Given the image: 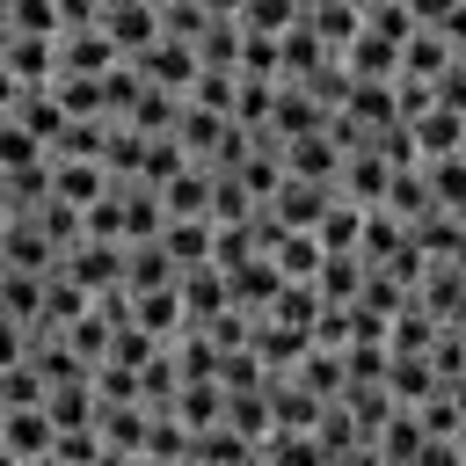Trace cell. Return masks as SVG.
<instances>
[{"label":"cell","instance_id":"42","mask_svg":"<svg viewBox=\"0 0 466 466\" xmlns=\"http://www.w3.org/2000/svg\"><path fill=\"white\" fill-rule=\"evenodd\" d=\"M451 444H459V466H466V430H459V437H451Z\"/></svg>","mask_w":466,"mask_h":466},{"label":"cell","instance_id":"3","mask_svg":"<svg viewBox=\"0 0 466 466\" xmlns=\"http://www.w3.org/2000/svg\"><path fill=\"white\" fill-rule=\"evenodd\" d=\"M328 197H335V182H306V175H284L262 204H269V218L277 226H299V233H313V218L328 211Z\"/></svg>","mask_w":466,"mask_h":466},{"label":"cell","instance_id":"7","mask_svg":"<svg viewBox=\"0 0 466 466\" xmlns=\"http://www.w3.org/2000/svg\"><path fill=\"white\" fill-rule=\"evenodd\" d=\"M277 284H284V269L269 262V255H248L240 269H226V291H233V306L255 320V313H269V299H277Z\"/></svg>","mask_w":466,"mask_h":466},{"label":"cell","instance_id":"40","mask_svg":"<svg viewBox=\"0 0 466 466\" xmlns=\"http://www.w3.org/2000/svg\"><path fill=\"white\" fill-rule=\"evenodd\" d=\"M7 364H22V320L0 313V371H7Z\"/></svg>","mask_w":466,"mask_h":466},{"label":"cell","instance_id":"35","mask_svg":"<svg viewBox=\"0 0 466 466\" xmlns=\"http://www.w3.org/2000/svg\"><path fill=\"white\" fill-rule=\"evenodd\" d=\"M204 22H211V7H204V0H160V36L197 44V36H204Z\"/></svg>","mask_w":466,"mask_h":466},{"label":"cell","instance_id":"2","mask_svg":"<svg viewBox=\"0 0 466 466\" xmlns=\"http://www.w3.org/2000/svg\"><path fill=\"white\" fill-rule=\"evenodd\" d=\"M131 66H138L146 87H167V95H189V80H197V51H189L182 36H153Z\"/></svg>","mask_w":466,"mask_h":466},{"label":"cell","instance_id":"22","mask_svg":"<svg viewBox=\"0 0 466 466\" xmlns=\"http://www.w3.org/2000/svg\"><path fill=\"white\" fill-rule=\"evenodd\" d=\"M160 284H175L167 248H160V240H131V248H124V291H160Z\"/></svg>","mask_w":466,"mask_h":466},{"label":"cell","instance_id":"16","mask_svg":"<svg viewBox=\"0 0 466 466\" xmlns=\"http://www.w3.org/2000/svg\"><path fill=\"white\" fill-rule=\"evenodd\" d=\"M131 320L146 328V335H160V342H175L189 320H182V291L175 284H160V291H131Z\"/></svg>","mask_w":466,"mask_h":466},{"label":"cell","instance_id":"43","mask_svg":"<svg viewBox=\"0 0 466 466\" xmlns=\"http://www.w3.org/2000/svg\"><path fill=\"white\" fill-rule=\"evenodd\" d=\"M459 160H466V131H459Z\"/></svg>","mask_w":466,"mask_h":466},{"label":"cell","instance_id":"12","mask_svg":"<svg viewBox=\"0 0 466 466\" xmlns=\"http://www.w3.org/2000/svg\"><path fill=\"white\" fill-rule=\"evenodd\" d=\"M284 175H306V182H335L342 175V153L328 131H306V138H284Z\"/></svg>","mask_w":466,"mask_h":466},{"label":"cell","instance_id":"32","mask_svg":"<svg viewBox=\"0 0 466 466\" xmlns=\"http://www.w3.org/2000/svg\"><path fill=\"white\" fill-rule=\"evenodd\" d=\"M248 36H284L291 22H299V0H240V15H233Z\"/></svg>","mask_w":466,"mask_h":466},{"label":"cell","instance_id":"9","mask_svg":"<svg viewBox=\"0 0 466 466\" xmlns=\"http://www.w3.org/2000/svg\"><path fill=\"white\" fill-rule=\"evenodd\" d=\"M335 58H342L350 80H393V73H400V44H386V36H371V29H357Z\"/></svg>","mask_w":466,"mask_h":466},{"label":"cell","instance_id":"41","mask_svg":"<svg viewBox=\"0 0 466 466\" xmlns=\"http://www.w3.org/2000/svg\"><path fill=\"white\" fill-rule=\"evenodd\" d=\"M7 44H15V22H7V0H0V58H7Z\"/></svg>","mask_w":466,"mask_h":466},{"label":"cell","instance_id":"36","mask_svg":"<svg viewBox=\"0 0 466 466\" xmlns=\"http://www.w3.org/2000/svg\"><path fill=\"white\" fill-rule=\"evenodd\" d=\"M15 36H58V0H7Z\"/></svg>","mask_w":466,"mask_h":466},{"label":"cell","instance_id":"44","mask_svg":"<svg viewBox=\"0 0 466 466\" xmlns=\"http://www.w3.org/2000/svg\"><path fill=\"white\" fill-rule=\"evenodd\" d=\"M102 7H124V0H102Z\"/></svg>","mask_w":466,"mask_h":466},{"label":"cell","instance_id":"28","mask_svg":"<svg viewBox=\"0 0 466 466\" xmlns=\"http://www.w3.org/2000/svg\"><path fill=\"white\" fill-rule=\"evenodd\" d=\"M269 320H284V328H306L313 335V320H320V291L313 284H277V299H269Z\"/></svg>","mask_w":466,"mask_h":466},{"label":"cell","instance_id":"21","mask_svg":"<svg viewBox=\"0 0 466 466\" xmlns=\"http://www.w3.org/2000/svg\"><path fill=\"white\" fill-rule=\"evenodd\" d=\"M379 211H393L400 226H415V218H430L437 211V197H430V182H422V167H393V182H386V204Z\"/></svg>","mask_w":466,"mask_h":466},{"label":"cell","instance_id":"30","mask_svg":"<svg viewBox=\"0 0 466 466\" xmlns=\"http://www.w3.org/2000/svg\"><path fill=\"white\" fill-rule=\"evenodd\" d=\"M415 167H422L437 211H459V204H466V160H459V153H444V160H415Z\"/></svg>","mask_w":466,"mask_h":466},{"label":"cell","instance_id":"5","mask_svg":"<svg viewBox=\"0 0 466 466\" xmlns=\"http://www.w3.org/2000/svg\"><path fill=\"white\" fill-rule=\"evenodd\" d=\"M51 197L73 204V211H87V204L109 197V167L102 160H51Z\"/></svg>","mask_w":466,"mask_h":466},{"label":"cell","instance_id":"11","mask_svg":"<svg viewBox=\"0 0 466 466\" xmlns=\"http://www.w3.org/2000/svg\"><path fill=\"white\" fill-rule=\"evenodd\" d=\"M459 131H466V116H451L444 102H430L422 116H408V138H415V160H444V153H459Z\"/></svg>","mask_w":466,"mask_h":466},{"label":"cell","instance_id":"34","mask_svg":"<svg viewBox=\"0 0 466 466\" xmlns=\"http://www.w3.org/2000/svg\"><path fill=\"white\" fill-rule=\"evenodd\" d=\"M51 459H58V466H95V459H102V430H95V422L58 430V437H51Z\"/></svg>","mask_w":466,"mask_h":466},{"label":"cell","instance_id":"1","mask_svg":"<svg viewBox=\"0 0 466 466\" xmlns=\"http://www.w3.org/2000/svg\"><path fill=\"white\" fill-rule=\"evenodd\" d=\"M58 277H73V284L95 299V291L124 284V248H116V240H73V248L58 255Z\"/></svg>","mask_w":466,"mask_h":466},{"label":"cell","instance_id":"14","mask_svg":"<svg viewBox=\"0 0 466 466\" xmlns=\"http://www.w3.org/2000/svg\"><path fill=\"white\" fill-rule=\"evenodd\" d=\"M320 393L313 386H299V379H269V430H313L320 422Z\"/></svg>","mask_w":466,"mask_h":466},{"label":"cell","instance_id":"23","mask_svg":"<svg viewBox=\"0 0 466 466\" xmlns=\"http://www.w3.org/2000/svg\"><path fill=\"white\" fill-rule=\"evenodd\" d=\"M44 415H51V430H80V422H95V379L44 386Z\"/></svg>","mask_w":466,"mask_h":466},{"label":"cell","instance_id":"39","mask_svg":"<svg viewBox=\"0 0 466 466\" xmlns=\"http://www.w3.org/2000/svg\"><path fill=\"white\" fill-rule=\"evenodd\" d=\"M66 29H102V0H58V36Z\"/></svg>","mask_w":466,"mask_h":466},{"label":"cell","instance_id":"27","mask_svg":"<svg viewBox=\"0 0 466 466\" xmlns=\"http://www.w3.org/2000/svg\"><path fill=\"white\" fill-rule=\"evenodd\" d=\"M379 451H386V466H408L415 451H422V422H415V408H393L386 422H379V437H371Z\"/></svg>","mask_w":466,"mask_h":466},{"label":"cell","instance_id":"33","mask_svg":"<svg viewBox=\"0 0 466 466\" xmlns=\"http://www.w3.org/2000/svg\"><path fill=\"white\" fill-rule=\"evenodd\" d=\"M36 160H51V153H44V138H29L15 116H0V175H15V167H36Z\"/></svg>","mask_w":466,"mask_h":466},{"label":"cell","instance_id":"18","mask_svg":"<svg viewBox=\"0 0 466 466\" xmlns=\"http://www.w3.org/2000/svg\"><path fill=\"white\" fill-rule=\"evenodd\" d=\"M160 248H167L175 277L197 269V262H211V218H167V226H160Z\"/></svg>","mask_w":466,"mask_h":466},{"label":"cell","instance_id":"8","mask_svg":"<svg viewBox=\"0 0 466 466\" xmlns=\"http://www.w3.org/2000/svg\"><path fill=\"white\" fill-rule=\"evenodd\" d=\"M109 66H124L109 29H66L58 36V73H109Z\"/></svg>","mask_w":466,"mask_h":466},{"label":"cell","instance_id":"37","mask_svg":"<svg viewBox=\"0 0 466 466\" xmlns=\"http://www.w3.org/2000/svg\"><path fill=\"white\" fill-rule=\"evenodd\" d=\"M36 400H44V379L29 364H7L0 371V408H36Z\"/></svg>","mask_w":466,"mask_h":466},{"label":"cell","instance_id":"13","mask_svg":"<svg viewBox=\"0 0 466 466\" xmlns=\"http://www.w3.org/2000/svg\"><path fill=\"white\" fill-rule=\"evenodd\" d=\"M313 240H320V255H357V240H364V204L328 197V211L313 218Z\"/></svg>","mask_w":466,"mask_h":466},{"label":"cell","instance_id":"45","mask_svg":"<svg viewBox=\"0 0 466 466\" xmlns=\"http://www.w3.org/2000/svg\"><path fill=\"white\" fill-rule=\"evenodd\" d=\"M357 7H379V0H357Z\"/></svg>","mask_w":466,"mask_h":466},{"label":"cell","instance_id":"15","mask_svg":"<svg viewBox=\"0 0 466 466\" xmlns=\"http://www.w3.org/2000/svg\"><path fill=\"white\" fill-rule=\"evenodd\" d=\"M7 73L22 87H51L58 80V36H15L7 44Z\"/></svg>","mask_w":466,"mask_h":466},{"label":"cell","instance_id":"38","mask_svg":"<svg viewBox=\"0 0 466 466\" xmlns=\"http://www.w3.org/2000/svg\"><path fill=\"white\" fill-rule=\"evenodd\" d=\"M430 95H437V102H444V109H451V116H466V66H459V58H451V66H444V73H437V80H430Z\"/></svg>","mask_w":466,"mask_h":466},{"label":"cell","instance_id":"46","mask_svg":"<svg viewBox=\"0 0 466 466\" xmlns=\"http://www.w3.org/2000/svg\"><path fill=\"white\" fill-rule=\"evenodd\" d=\"M153 7H160V0H153Z\"/></svg>","mask_w":466,"mask_h":466},{"label":"cell","instance_id":"31","mask_svg":"<svg viewBox=\"0 0 466 466\" xmlns=\"http://www.w3.org/2000/svg\"><path fill=\"white\" fill-rule=\"evenodd\" d=\"M248 211H255L248 182H240V175H226V167H211V226H240Z\"/></svg>","mask_w":466,"mask_h":466},{"label":"cell","instance_id":"17","mask_svg":"<svg viewBox=\"0 0 466 466\" xmlns=\"http://www.w3.org/2000/svg\"><path fill=\"white\" fill-rule=\"evenodd\" d=\"M328 58H335V51H328L306 22H291V29L277 36V73H284V80H306V73H320Z\"/></svg>","mask_w":466,"mask_h":466},{"label":"cell","instance_id":"4","mask_svg":"<svg viewBox=\"0 0 466 466\" xmlns=\"http://www.w3.org/2000/svg\"><path fill=\"white\" fill-rule=\"evenodd\" d=\"M102 29H109V44H116L124 58H138V51L160 36V7H153V0H124V7H102Z\"/></svg>","mask_w":466,"mask_h":466},{"label":"cell","instance_id":"29","mask_svg":"<svg viewBox=\"0 0 466 466\" xmlns=\"http://www.w3.org/2000/svg\"><path fill=\"white\" fill-rule=\"evenodd\" d=\"M430 386H437L430 357H393V350H386V393H393V400H408V408H415Z\"/></svg>","mask_w":466,"mask_h":466},{"label":"cell","instance_id":"25","mask_svg":"<svg viewBox=\"0 0 466 466\" xmlns=\"http://www.w3.org/2000/svg\"><path fill=\"white\" fill-rule=\"evenodd\" d=\"M269 262H277L291 284H313V269H320V240H313V233H299V226H284V233H277V248H269Z\"/></svg>","mask_w":466,"mask_h":466},{"label":"cell","instance_id":"6","mask_svg":"<svg viewBox=\"0 0 466 466\" xmlns=\"http://www.w3.org/2000/svg\"><path fill=\"white\" fill-rule=\"evenodd\" d=\"M160 211H167V218H211V167H204V160L175 167V175L160 182Z\"/></svg>","mask_w":466,"mask_h":466},{"label":"cell","instance_id":"24","mask_svg":"<svg viewBox=\"0 0 466 466\" xmlns=\"http://www.w3.org/2000/svg\"><path fill=\"white\" fill-rule=\"evenodd\" d=\"M189 51H197V66H211V73H240V22H218V15H211Z\"/></svg>","mask_w":466,"mask_h":466},{"label":"cell","instance_id":"19","mask_svg":"<svg viewBox=\"0 0 466 466\" xmlns=\"http://www.w3.org/2000/svg\"><path fill=\"white\" fill-rule=\"evenodd\" d=\"M299 22H306V29H313V36L328 44V51H342V44H350V36L364 29V7H357V0H313V7L299 15Z\"/></svg>","mask_w":466,"mask_h":466},{"label":"cell","instance_id":"20","mask_svg":"<svg viewBox=\"0 0 466 466\" xmlns=\"http://www.w3.org/2000/svg\"><path fill=\"white\" fill-rule=\"evenodd\" d=\"M342 116H357L364 131H379V124H393L400 109H393V80H350V95L335 102Z\"/></svg>","mask_w":466,"mask_h":466},{"label":"cell","instance_id":"10","mask_svg":"<svg viewBox=\"0 0 466 466\" xmlns=\"http://www.w3.org/2000/svg\"><path fill=\"white\" fill-rule=\"evenodd\" d=\"M51 437H58V430H51L44 400H36V408H7V415H0V444H7L22 466H29V459H44V451H51Z\"/></svg>","mask_w":466,"mask_h":466},{"label":"cell","instance_id":"26","mask_svg":"<svg viewBox=\"0 0 466 466\" xmlns=\"http://www.w3.org/2000/svg\"><path fill=\"white\" fill-rule=\"evenodd\" d=\"M444 66H451V44H444L437 29H415V36L400 44V73H408V80H437Z\"/></svg>","mask_w":466,"mask_h":466}]
</instances>
